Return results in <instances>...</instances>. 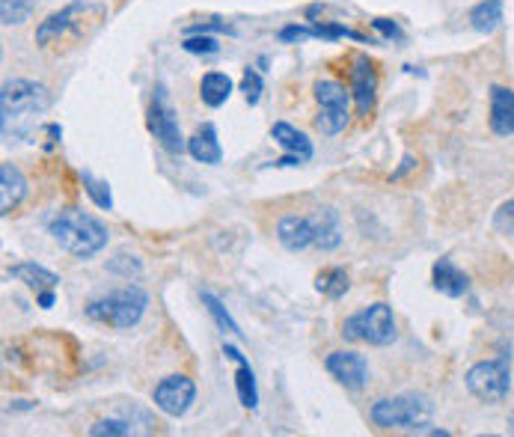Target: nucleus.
<instances>
[{"instance_id":"nucleus-1","label":"nucleus","mask_w":514,"mask_h":437,"mask_svg":"<svg viewBox=\"0 0 514 437\" xmlns=\"http://www.w3.org/2000/svg\"><path fill=\"white\" fill-rule=\"evenodd\" d=\"M51 108V93L45 84L30 78H12L0 90V125L3 137H27L33 122Z\"/></svg>"},{"instance_id":"nucleus-2","label":"nucleus","mask_w":514,"mask_h":437,"mask_svg":"<svg viewBox=\"0 0 514 437\" xmlns=\"http://www.w3.org/2000/svg\"><path fill=\"white\" fill-rule=\"evenodd\" d=\"M48 235L75 259H93L99 256L107 241L110 229L96 215H87L81 209H60L48 218Z\"/></svg>"},{"instance_id":"nucleus-3","label":"nucleus","mask_w":514,"mask_h":437,"mask_svg":"<svg viewBox=\"0 0 514 437\" xmlns=\"http://www.w3.org/2000/svg\"><path fill=\"white\" fill-rule=\"evenodd\" d=\"M146 307H149V295L146 289L140 286H122V289H113L102 298L90 301L84 307V316L93 322V325H104V328L113 330H131L140 325V319L146 316Z\"/></svg>"},{"instance_id":"nucleus-4","label":"nucleus","mask_w":514,"mask_h":437,"mask_svg":"<svg viewBox=\"0 0 514 437\" xmlns=\"http://www.w3.org/2000/svg\"><path fill=\"white\" fill-rule=\"evenodd\" d=\"M434 417V402L422 393H402V396H387L378 399L369 408V420L378 429L387 432H419L422 426H428Z\"/></svg>"},{"instance_id":"nucleus-5","label":"nucleus","mask_w":514,"mask_h":437,"mask_svg":"<svg viewBox=\"0 0 514 437\" xmlns=\"http://www.w3.org/2000/svg\"><path fill=\"white\" fill-rule=\"evenodd\" d=\"M464 384L470 390V396H476L479 402L497 405L509 396L512 390V351L503 342L500 345V357L497 360H482L476 366L467 369Z\"/></svg>"},{"instance_id":"nucleus-6","label":"nucleus","mask_w":514,"mask_h":437,"mask_svg":"<svg viewBox=\"0 0 514 437\" xmlns=\"http://www.w3.org/2000/svg\"><path fill=\"white\" fill-rule=\"evenodd\" d=\"M342 336L348 342H366V345H378V348L396 342L399 330H396L393 307L387 301H378L372 307L357 310L354 316H348L342 322Z\"/></svg>"},{"instance_id":"nucleus-7","label":"nucleus","mask_w":514,"mask_h":437,"mask_svg":"<svg viewBox=\"0 0 514 437\" xmlns=\"http://www.w3.org/2000/svg\"><path fill=\"white\" fill-rule=\"evenodd\" d=\"M315 102H318V116H315V128L324 137H336L348 128L351 119V90H345V84L339 81H315L312 87Z\"/></svg>"},{"instance_id":"nucleus-8","label":"nucleus","mask_w":514,"mask_h":437,"mask_svg":"<svg viewBox=\"0 0 514 437\" xmlns=\"http://www.w3.org/2000/svg\"><path fill=\"white\" fill-rule=\"evenodd\" d=\"M146 125H149L152 137L161 143V149H164V152H170V155H182V152H188V140L182 137L179 116H176V110H173L170 99H167V87H164V84H158V87H155L152 105H149V110H146Z\"/></svg>"},{"instance_id":"nucleus-9","label":"nucleus","mask_w":514,"mask_h":437,"mask_svg":"<svg viewBox=\"0 0 514 437\" xmlns=\"http://www.w3.org/2000/svg\"><path fill=\"white\" fill-rule=\"evenodd\" d=\"M152 402L161 414L179 420L191 411V405L197 402V384L188 375H167L155 384L152 390Z\"/></svg>"},{"instance_id":"nucleus-10","label":"nucleus","mask_w":514,"mask_h":437,"mask_svg":"<svg viewBox=\"0 0 514 437\" xmlns=\"http://www.w3.org/2000/svg\"><path fill=\"white\" fill-rule=\"evenodd\" d=\"M324 369L336 384H342L351 393H357L369 384V363L357 351H330L324 357Z\"/></svg>"},{"instance_id":"nucleus-11","label":"nucleus","mask_w":514,"mask_h":437,"mask_svg":"<svg viewBox=\"0 0 514 437\" xmlns=\"http://www.w3.org/2000/svg\"><path fill=\"white\" fill-rule=\"evenodd\" d=\"M351 99L357 105L360 116H372L375 99H378V72L375 63L366 54H354L351 60Z\"/></svg>"},{"instance_id":"nucleus-12","label":"nucleus","mask_w":514,"mask_h":437,"mask_svg":"<svg viewBox=\"0 0 514 437\" xmlns=\"http://www.w3.org/2000/svg\"><path fill=\"white\" fill-rule=\"evenodd\" d=\"M93 6L87 3V0H75V3H66L63 9H57V12H51L45 21H39V27H36V45H51V42H60L69 30H75L81 21H84V15L90 12Z\"/></svg>"},{"instance_id":"nucleus-13","label":"nucleus","mask_w":514,"mask_h":437,"mask_svg":"<svg viewBox=\"0 0 514 437\" xmlns=\"http://www.w3.org/2000/svg\"><path fill=\"white\" fill-rule=\"evenodd\" d=\"M223 357L238 366L235 369V396H238V402L247 411H256L259 408V387H256V372H253L250 360L232 342H223Z\"/></svg>"},{"instance_id":"nucleus-14","label":"nucleus","mask_w":514,"mask_h":437,"mask_svg":"<svg viewBox=\"0 0 514 437\" xmlns=\"http://www.w3.org/2000/svg\"><path fill=\"white\" fill-rule=\"evenodd\" d=\"M277 241L289 253H301L307 247H315V229L309 215H283L277 220Z\"/></svg>"},{"instance_id":"nucleus-15","label":"nucleus","mask_w":514,"mask_h":437,"mask_svg":"<svg viewBox=\"0 0 514 437\" xmlns=\"http://www.w3.org/2000/svg\"><path fill=\"white\" fill-rule=\"evenodd\" d=\"M431 283L440 295L446 298H464L470 292V277L452 262V259H437L434 268H431Z\"/></svg>"},{"instance_id":"nucleus-16","label":"nucleus","mask_w":514,"mask_h":437,"mask_svg":"<svg viewBox=\"0 0 514 437\" xmlns=\"http://www.w3.org/2000/svg\"><path fill=\"white\" fill-rule=\"evenodd\" d=\"M309 220H312V229H315V247L318 250H336L342 244V220H339V212L330 209V206H318L309 212Z\"/></svg>"},{"instance_id":"nucleus-17","label":"nucleus","mask_w":514,"mask_h":437,"mask_svg":"<svg viewBox=\"0 0 514 437\" xmlns=\"http://www.w3.org/2000/svg\"><path fill=\"white\" fill-rule=\"evenodd\" d=\"M27 191H30V185H27L24 173L15 164H9V161L0 164V212L12 215L24 203Z\"/></svg>"},{"instance_id":"nucleus-18","label":"nucleus","mask_w":514,"mask_h":437,"mask_svg":"<svg viewBox=\"0 0 514 437\" xmlns=\"http://www.w3.org/2000/svg\"><path fill=\"white\" fill-rule=\"evenodd\" d=\"M488 122H491V131L497 137L514 134V90L500 87V84L491 87V116H488Z\"/></svg>"},{"instance_id":"nucleus-19","label":"nucleus","mask_w":514,"mask_h":437,"mask_svg":"<svg viewBox=\"0 0 514 437\" xmlns=\"http://www.w3.org/2000/svg\"><path fill=\"white\" fill-rule=\"evenodd\" d=\"M188 155H191L194 161H200V164H208V167H214V164L223 161V146H220L217 128H214L211 122L200 125V128L188 137Z\"/></svg>"},{"instance_id":"nucleus-20","label":"nucleus","mask_w":514,"mask_h":437,"mask_svg":"<svg viewBox=\"0 0 514 437\" xmlns=\"http://www.w3.org/2000/svg\"><path fill=\"white\" fill-rule=\"evenodd\" d=\"M6 277L24 283L27 289H33L36 295L45 292V289H57L60 286V274L48 271L45 265H36V262H18L6 271Z\"/></svg>"},{"instance_id":"nucleus-21","label":"nucleus","mask_w":514,"mask_h":437,"mask_svg":"<svg viewBox=\"0 0 514 437\" xmlns=\"http://www.w3.org/2000/svg\"><path fill=\"white\" fill-rule=\"evenodd\" d=\"M271 137H274V143H280L289 155H298L304 164L312 158V140H309L304 131H298L295 125H289V122H274V125H271Z\"/></svg>"},{"instance_id":"nucleus-22","label":"nucleus","mask_w":514,"mask_h":437,"mask_svg":"<svg viewBox=\"0 0 514 437\" xmlns=\"http://www.w3.org/2000/svg\"><path fill=\"white\" fill-rule=\"evenodd\" d=\"M235 84L226 72H206L200 81V99L206 108H223L232 96Z\"/></svg>"},{"instance_id":"nucleus-23","label":"nucleus","mask_w":514,"mask_h":437,"mask_svg":"<svg viewBox=\"0 0 514 437\" xmlns=\"http://www.w3.org/2000/svg\"><path fill=\"white\" fill-rule=\"evenodd\" d=\"M503 0H482V3H476L473 9H470V15H467V21H470V27L473 30H479V33H494L500 24H503Z\"/></svg>"},{"instance_id":"nucleus-24","label":"nucleus","mask_w":514,"mask_h":437,"mask_svg":"<svg viewBox=\"0 0 514 437\" xmlns=\"http://www.w3.org/2000/svg\"><path fill=\"white\" fill-rule=\"evenodd\" d=\"M348 286H351V280H348V271L345 268H324L315 277V289L324 298H330V301H339L348 292Z\"/></svg>"},{"instance_id":"nucleus-25","label":"nucleus","mask_w":514,"mask_h":437,"mask_svg":"<svg viewBox=\"0 0 514 437\" xmlns=\"http://www.w3.org/2000/svg\"><path fill=\"white\" fill-rule=\"evenodd\" d=\"M200 298H203V307L208 310V316L214 319V325L223 330V333H232V336H238V339H244V330L238 328V322L229 316V310L223 307V301L217 298V295H211V292H200Z\"/></svg>"},{"instance_id":"nucleus-26","label":"nucleus","mask_w":514,"mask_h":437,"mask_svg":"<svg viewBox=\"0 0 514 437\" xmlns=\"http://www.w3.org/2000/svg\"><path fill=\"white\" fill-rule=\"evenodd\" d=\"M107 271H110V274H116V277H122V280H140V274H143V262H140L134 253L119 250V253H113V259L107 262Z\"/></svg>"},{"instance_id":"nucleus-27","label":"nucleus","mask_w":514,"mask_h":437,"mask_svg":"<svg viewBox=\"0 0 514 437\" xmlns=\"http://www.w3.org/2000/svg\"><path fill=\"white\" fill-rule=\"evenodd\" d=\"M36 6H39V0H0V21H3L6 27L24 24V21L33 15Z\"/></svg>"},{"instance_id":"nucleus-28","label":"nucleus","mask_w":514,"mask_h":437,"mask_svg":"<svg viewBox=\"0 0 514 437\" xmlns=\"http://www.w3.org/2000/svg\"><path fill=\"white\" fill-rule=\"evenodd\" d=\"M81 182H84V191H87V197L99 206V209H104V212H110L113 209V197H110V185L107 182H102V179H96L93 173H81Z\"/></svg>"},{"instance_id":"nucleus-29","label":"nucleus","mask_w":514,"mask_h":437,"mask_svg":"<svg viewBox=\"0 0 514 437\" xmlns=\"http://www.w3.org/2000/svg\"><path fill=\"white\" fill-rule=\"evenodd\" d=\"M262 90H265L262 72H259L256 66H247V69H244V78H241V93H244V102H247L250 108H256V105H259V99H262Z\"/></svg>"},{"instance_id":"nucleus-30","label":"nucleus","mask_w":514,"mask_h":437,"mask_svg":"<svg viewBox=\"0 0 514 437\" xmlns=\"http://www.w3.org/2000/svg\"><path fill=\"white\" fill-rule=\"evenodd\" d=\"M134 435V426L125 420H99L90 426V437H128Z\"/></svg>"},{"instance_id":"nucleus-31","label":"nucleus","mask_w":514,"mask_h":437,"mask_svg":"<svg viewBox=\"0 0 514 437\" xmlns=\"http://www.w3.org/2000/svg\"><path fill=\"white\" fill-rule=\"evenodd\" d=\"M197 33H229V36H235L238 30L229 24V21H223V18H206V21H197V24H188L185 27V36H197Z\"/></svg>"},{"instance_id":"nucleus-32","label":"nucleus","mask_w":514,"mask_h":437,"mask_svg":"<svg viewBox=\"0 0 514 437\" xmlns=\"http://www.w3.org/2000/svg\"><path fill=\"white\" fill-rule=\"evenodd\" d=\"M182 48H185L188 54H217V51H220L217 39H214V36H208V33H197V36H185Z\"/></svg>"},{"instance_id":"nucleus-33","label":"nucleus","mask_w":514,"mask_h":437,"mask_svg":"<svg viewBox=\"0 0 514 437\" xmlns=\"http://www.w3.org/2000/svg\"><path fill=\"white\" fill-rule=\"evenodd\" d=\"M491 223H494V229H497V232H503L506 238H514V200L503 203V206L494 212Z\"/></svg>"},{"instance_id":"nucleus-34","label":"nucleus","mask_w":514,"mask_h":437,"mask_svg":"<svg viewBox=\"0 0 514 437\" xmlns=\"http://www.w3.org/2000/svg\"><path fill=\"white\" fill-rule=\"evenodd\" d=\"M315 39V24H289L280 30V42H304Z\"/></svg>"},{"instance_id":"nucleus-35","label":"nucleus","mask_w":514,"mask_h":437,"mask_svg":"<svg viewBox=\"0 0 514 437\" xmlns=\"http://www.w3.org/2000/svg\"><path fill=\"white\" fill-rule=\"evenodd\" d=\"M372 27H375V30H381V33H384V39H390V42H402V39H405L402 27H399L396 21H390V18H375V21H372Z\"/></svg>"},{"instance_id":"nucleus-36","label":"nucleus","mask_w":514,"mask_h":437,"mask_svg":"<svg viewBox=\"0 0 514 437\" xmlns=\"http://www.w3.org/2000/svg\"><path fill=\"white\" fill-rule=\"evenodd\" d=\"M413 167H416V158H413V155H405V158H402V167H399V170H396V173L390 176V182H402V179H405V176L411 173Z\"/></svg>"},{"instance_id":"nucleus-37","label":"nucleus","mask_w":514,"mask_h":437,"mask_svg":"<svg viewBox=\"0 0 514 437\" xmlns=\"http://www.w3.org/2000/svg\"><path fill=\"white\" fill-rule=\"evenodd\" d=\"M298 164H304V161H301L298 155H289V152H286L283 158H277V161H271L268 167H298Z\"/></svg>"},{"instance_id":"nucleus-38","label":"nucleus","mask_w":514,"mask_h":437,"mask_svg":"<svg viewBox=\"0 0 514 437\" xmlns=\"http://www.w3.org/2000/svg\"><path fill=\"white\" fill-rule=\"evenodd\" d=\"M36 301H39V307H42V310H51V307H54V289L39 292V295H36Z\"/></svg>"},{"instance_id":"nucleus-39","label":"nucleus","mask_w":514,"mask_h":437,"mask_svg":"<svg viewBox=\"0 0 514 437\" xmlns=\"http://www.w3.org/2000/svg\"><path fill=\"white\" fill-rule=\"evenodd\" d=\"M15 411H30V408H36V402H27V399H18L15 405H12Z\"/></svg>"},{"instance_id":"nucleus-40","label":"nucleus","mask_w":514,"mask_h":437,"mask_svg":"<svg viewBox=\"0 0 514 437\" xmlns=\"http://www.w3.org/2000/svg\"><path fill=\"white\" fill-rule=\"evenodd\" d=\"M509 435H514V411L509 414Z\"/></svg>"}]
</instances>
